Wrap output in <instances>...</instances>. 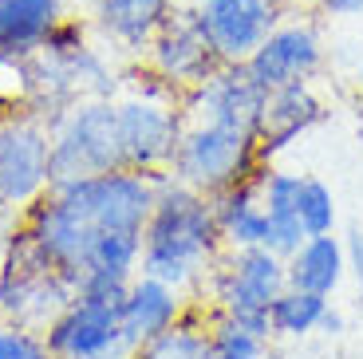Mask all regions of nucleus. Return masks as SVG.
<instances>
[{
  "instance_id": "1",
  "label": "nucleus",
  "mask_w": 363,
  "mask_h": 359,
  "mask_svg": "<svg viewBox=\"0 0 363 359\" xmlns=\"http://www.w3.org/2000/svg\"><path fill=\"white\" fill-rule=\"evenodd\" d=\"M221 253H225V245H221V229L209 194H198L194 186L162 174L155 214L143 229L138 272L186 292V288L201 285V277L213 269V260Z\"/></svg>"
},
{
  "instance_id": "2",
  "label": "nucleus",
  "mask_w": 363,
  "mask_h": 359,
  "mask_svg": "<svg viewBox=\"0 0 363 359\" xmlns=\"http://www.w3.org/2000/svg\"><path fill=\"white\" fill-rule=\"evenodd\" d=\"M264 154L257 135L221 123H190L178 138V150L170 162V178L194 186L198 194H221L237 182H253L264 170Z\"/></svg>"
},
{
  "instance_id": "3",
  "label": "nucleus",
  "mask_w": 363,
  "mask_h": 359,
  "mask_svg": "<svg viewBox=\"0 0 363 359\" xmlns=\"http://www.w3.org/2000/svg\"><path fill=\"white\" fill-rule=\"evenodd\" d=\"M127 166L115 99H79L52 123V186Z\"/></svg>"
},
{
  "instance_id": "4",
  "label": "nucleus",
  "mask_w": 363,
  "mask_h": 359,
  "mask_svg": "<svg viewBox=\"0 0 363 359\" xmlns=\"http://www.w3.org/2000/svg\"><path fill=\"white\" fill-rule=\"evenodd\" d=\"M75 300V280L60 272L44 253L32 245L24 229L4 241V269H0V320L44 332L55 316Z\"/></svg>"
},
{
  "instance_id": "5",
  "label": "nucleus",
  "mask_w": 363,
  "mask_h": 359,
  "mask_svg": "<svg viewBox=\"0 0 363 359\" xmlns=\"http://www.w3.org/2000/svg\"><path fill=\"white\" fill-rule=\"evenodd\" d=\"M209 280V297L218 304V312L233 316L237 324H245L249 332L272 340V324H269V308L272 300L289 288V269L284 257H277L264 245L253 249H225L213 269L206 272Z\"/></svg>"
},
{
  "instance_id": "6",
  "label": "nucleus",
  "mask_w": 363,
  "mask_h": 359,
  "mask_svg": "<svg viewBox=\"0 0 363 359\" xmlns=\"http://www.w3.org/2000/svg\"><path fill=\"white\" fill-rule=\"evenodd\" d=\"M158 178L162 174H143V170H111V174H91L75 178L64 186H48L60 201L75 209L95 233H143L158 198Z\"/></svg>"
},
{
  "instance_id": "7",
  "label": "nucleus",
  "mask_w": 363,
  "mask_h": 359,
  "mask_svg": "<svg viewBox=\"0 0 363 359\" xmlns=\"http://www.w3.org/2000/svg\"><path fill=\"white\" fill-rule=\"evenodd\" d=\"M52 186V126L36 111L0 118V201L24 214Z\"/></svg>"
},
{
  "instance_id": "8",
  "label": "nucleus",
  "mask_w": 363,
  "mask_h": 359,
  "mask_svg": "<svg viewBox=\"0 0 363 359\" xmlns=\"http://www.w3.org/2000/svg\"><path fill=\"white\" fill-rule=\"evenodd\" d=\"M115 103H118V131H123L127 166L143 174H170L178 138L186 131L182 103L146 99V95H130V91Z\"/></svg>"
},
{
  "instance_id": "9",
  "label": "nucleus",
  "mask_w": 363,
  "mask_h": 359,
  "mask_svg": "<svg viewBox=\"0 0 363 359\" xmlns=\"http://www.w3.org/2000/svg\"><path fill=\"white\" fill-rule=\"evenodd\" d=\"M190 9L221 63H245L284 20L289 0H194Z\"/></svg>"
},
{
  "instance_id": "10",
  "label": "nucleus",
  "mask_w": 363,
  "mask_h": 359,
  "mask_svg": "<svg viewBox=\"0 0 363 359\" xmlns=\"http://www.w3.org/2000/svg\"><path fill=\"white\" fill-rule=\"evenodd\" d=\"M264 99H269V91L257 83V75L245 63H221L206 83L186 91L182 111H186L190 123H221V126H237V131L257 135L261 115H264Z\"/></svg>"
},
{
  "instance_id": "11",
  "label": "nucleus",
  "mask_w": 363,
  "mask_h": 359,
  "mask_svg": "<svg viewBox=\"0 0 363 359\" xmlns=\"http://www.w3.org/2000/svg\"><path fill=\"white\" fill-rule=\"evenodd\" d=\"M324 63V36L308 16H289L272 28L264 44L245 60V67L257 75L264 91L289 87V83H304L320 72Z\"/></svg>"
},
{
  "instance_id": "12",
  "label": "nucleus",
  "mask_w": 363,
  "mask_h": 359,
  "mask_svg": "<svg viewBox=\"0 0 363 359\" xmlns=\"http://www.w3.org/2000/svg\"><path fill=\"white\" fill-rule=\"evenodd\" d=\"M48 351L55 359H127V336L115 308L91 304L75 297L64 312L44 328Z\"/></svg>"
},
{
  "instance_id": "13",
  "label": "nucleus",
  "mask_w": 363,
  "mask_h": 359,
  "mask_svg": "<svg viewBox=\"0 0 363 359\" xmlns=\"http://www.w3.org/2000/svg\"><path fill=\"white\" fill-rule=\"evenodd\" d=\"M146 63L155 67L158 75L174 83L182 91H194L198 83H206L209 75L221 67V55L213 52V44L206 40L198 16H194L190 4H182L170 20L162 24L150 48H146Z\"/></svg>"
},
{
  "instance_id": "14",
  "label": "nucleus",
  "mask_w": 363,
  "mask_h": 359,
  "mask_svg": "<svg viewBox=\"0 0 363 359\" xmlns=\"http://www.w3.org/2000/svg\"><path fill=\"white\" fill-rule=\"evenodd\" d=\"M178 9V0H91V28L103 44H115L127 55H146L150 40Z\"/></svg>"
},
{
  "instance_id": "15",
  "label": "nucleus",
  "mask_w": 363,
  "mask_h": 359,
  "mask_svg": "<svg viewBox=\"0 0 363 359\" xmlns=\"http://www.w3.org/2000/svg\"><path fill=\"white\" fill-rule=\"evenodd\" d=\"M324 115H328L324 99H320V91L312 87V79L289 83V87H272L269 99H264L261 131H257L261 154L272 158L277 150H284V146L296 143L300 135H308L312 126L324 123Z\"/></svg>"
},
{
  "instance_id": "16",
  "label": "nucleus",
  "mask_w": 363,
  "mask_h": 359,
  "mask_svg": "<svg viewBox=\"0 0 363 359\" xmlns=\"http://www.w3.org/2000/svg\"><path fill=\"white\" fill-rule=\"evenodd\" d=\"M186 308L190 304H186V297H182V288L138 272V277L130 280V292H127V300H123V312H118L127 348L135 351L138 343L162 336L166 328H174V324L186 316Z\"/></svg>"
},
{
  "instance_id": "17",
  "label": "nucleus",
  "mask_w": 363,
  "mask_h": 359,
  "mask_svg": "<svg viewBox=\"0 0 363 359\" xmlns=\"http://www.w3.org/2000/svg\"><path fill=\"white\" fill-rule=\"evenodd\" d=\"M60 20L64 0H0V55H36Z\"/></svg>"
},
{
  "instance_id": "18",
  "label": "nucleus",
  "mask_w": 363,
  "mask_h": 359,
  "mask_svg": "<svg viewBox=\"0 0 363 359\" xmlns=\"http://www.w3.org/2000/svg\"><path fill=\"white\" fill-rule=\"evenodd\" d=\"M284 269H289V285L292 288L332 297L347 277V245L340 241L336 233L304 237V245L284 260Z\"/></svg>"
},
{
  "instance_id": "19",
  "label": "nucleus",
  "mask_w": 363,
  "mask_h": 359,
  "mask_svg": "<svg viewBox=\"0 0 363 359\" xmlns=\"http://www.w3.org/2000/svg\"><path fill=\"white\" fill-rule=\"evenodd\" d=\"M209 201H213V217H218L221 245H225V249H253V245H264L269 214H264L261 194H257V178L237 182V186L213 194Z\"/></svg>"
},
{
  "instance_id": "20",
  "label": "nucleus",
  "mask_w": 363,
  "mask_h": 359,
  "mask_svg": "<svg viewBox=\"0 0 363 359\" xmlns=\"http://www.w3.org/2000/svg\"><path fill=\"white\" fill-rule=\"evenodd\" d=\"M127 359H213V343H209V316L201 320L198 308H186L174 328L162 336L138 343Z\"/></svg>"
},
{
  "instance_id": "21",
  "label": "nucleus",
  "mask_w": 363,
  "mask_h": 359,
  "mask_svg": "<svg viewBox=\"0 0 363 359\" xmlns=\"http://www.w3.org/2000/svg\"><path fill=\"white\" fill-rule=\"evenodd\" d=\"M332 297H320V292H304V288H284L281 297L272 300L269 308V324L272 336L281 340H304V336L320 332V320H324Z\"/></svg>"
},
{
  "instance_id": "22",
  "label": "nucleus",
  "mask_w": 363,
  "mask_h": 359,
  "mask_svg": "<svg viewBox=\"0 0 363 359\" xmlns=\"http://www.w3.org/2000/svg\"><path fill=\"white\" fill-rule=\"evenodd\" d=\"M138 260H143V233H118L115 229V233H99L91 241L83 272H107V277L135 280Z\"/></svg>"
},
{
  "instance_id": "23",
  "label": "nucleus",
  "mask_w": 363,
  "mask_h": 359,
  "mask_svg": "<svg viewBox=\"0 0 363 359\" xmlns=\"http://www.w3.org/2000/svg\"><path fill=\"white\" fill-rule=\"evenodd\" d=\"M209 343H213V359H264L269 351L264 336L249 332L245 324H237L225 312L209 316Z\"/></svg>"
},
{
  "instance_id": "24",
  "label": "nucleus",
  "mask_w": 363,
  "mask_h": 359,
  "mask_svg": "<svg viewBox=\"0 0 363 359\" xmlns=\"http://www.w3.org/2000/svg\"><path fill=\"white\" fill-rule=\"evenodd\" d=\"M296 217H300V225H304V233L308 237L336 233V194H332L320 178H304Z\"/></svg>"
},
{
  "instance_id": "25",
  "label": "nucleus",
  "mask_w": 363,
  "mask_h": 359,
  "mask_svg": "<svg viewBox=\"0 0 363 359\" xmlns=\"http://www.w3.org/2000/svg\"><path fill=\"white\" fill-rule=\"evenodd\" d=\"M300 186H304V178H300V174H292V170H272V166H264V170L257 174V194H261L264 214H269V217H284V214L296 217Z\"/></svg>"
},
{
  "instance_id": "26",
  "label": "nucleus",
  "mask_w": 363,
  "mask_h": 359,
  "mask_svg": "<svg viewBox=\"0 0 363 359\" xmlns=\"http://www.w3.org/2000/svg\"><path fill=\"white\" fill-rule=\"evenodd\" d=\"M0 359H55V355L48 351L44 332L0 320Z\"/></svg>"
},
{
  "instance_id": "27",
  "label": "nucleus",
  "mask_w": 363,
  "mask_h": 359,
  "mask_svg": "<svg viewBox=\"0 0 363 359\" xmlns=\"http://www.w3.org/2000/svg\"><path fill=\"white\" fill-rule=\"evenodd\" d=\"M127 292H130V280L107 277V272H83V277L75 280V297H79V300H91V304H103V308H115V312H123Z\"/></svg>"
},
{
  "instance_id": "28",
  "label": "nucleus",
  "mask_w": 363,
  "mask_h": 359,
  "mask_svg": "<svg viewBox=\"0 0 363 359\" xmlns=\"http://www.w3.org/2000/svg\"><path fill=\"white\" fill-rule=\"evenodd\" d=\"M304 225H300V217H292V214H284V217H269V233H264V249H272L277 257H284L289 260L292 253L304 245Z\"/></svg>"
},
{
  "instance_id": "29",
  "label": "nucleus",
  "mask_w": 363,
  "mask_h": 359,
  "mask_svg": "<svg viewBox=\"0 0 363 359\" xmlns=\"http://www.w3.org/2000/svg\"><path fill=\"white\" fill-rule=\"evenodd\" d=\"M87 28L91 24H83V20H60V24L48 32V40H44V48L40 52H48V55H75L79 48H87Z\"/></svg>"
},
{
  "instance_id": "30",
  "label": "nucleus",
  "mask_w": 363,
  "mask_h": 359,
  "mask_svg": "<svg viewBox=\"0 0 363 359\" xmlns=\"http://www.w3.org/2000/svg\"><path fill=\"white\" fill-rule=\"evenodd\" d=\"M347 272L355 277V285H359V300H363V233L359 229L347 237Z\"/></svg>"
},
{
  "instance_id": "31",
  "label": "nucleus",
  "mask_w": 363,
  "mask_h": 359,
  "mask_svg": "<svg viewBox=\"0 0 363 359\" xmlns=\"http://www.w3.org/2000/svg\"><path fill=\"white\" fill-rule=\"evenodd\" d=\"M316 12H328V16H363V0H320Z\"/></svg>"
},
{
  "instance_id": "32",
  "label": "nucleus",
  "mask_w": 363,
  "mask_h": 359,
  "mask_svg": "<svg viewBox=\"0 0 363 359\" xmlns=\"http://www.w3.org/2000/svg\"><path fill=\"white\" fill-rule=\"evenodd\" d=\"M344 328H347L344 312H340V308H332V304H328L324 320H320V336H344Z\"/></svg>"
},
{
  "instance_id": "33",
  "label": "nucleus",
  "mask_w": 363,
  "mask_h": 359,
  "mask_svg": "<svg viewBox=\"0 0 363 359\" xmlns=\"http://www.w3.org/2000/svg\"><path fill=\"white\" fill-rule=\"evenodd\" d=\"M355 87H359V91H363V60H359V63H355Z\"/></svg>"
},
{
  "instance_id": "34",
  "label": "nucleus",
  "mask_w": 363,
  "mask_h": 359,
  "mask_svg": "<svg viewBox=\"0 0 363 359\" xmlns=\"http://www.w3.org/2000/svg\"><path fill=\"white\" fill-rule=\"evenodd\" d=\"M264 359H296V355H284V351H264Z\"/></svg>"
},
{
  "instance_id": "35",
  "label": "nucleus",
  "mask_w": 363,
  "mask_h": 359,
  "mask_svg": "<svg viewBox=\"0 0 363 359\" xmlns=\"http://www.w3.org/2000/svg\"><path fill=\"white\" fill-rule=\"evenodd\" d=\"M0 269H4V241H0Z\"/></svg>"
}]
</instances>
